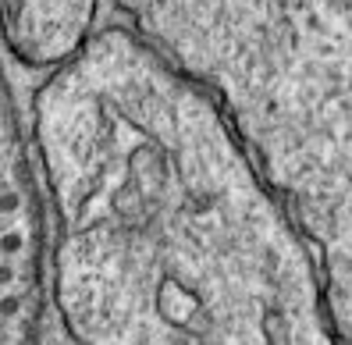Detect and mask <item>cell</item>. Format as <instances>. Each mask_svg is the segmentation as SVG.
I'll return each mask as SVG.
<instances>
[{
  "instance_id": "cell-1",
  "label": "cell",
  "mask_w": 352,
  "mask_h": 345,
  "mask_svg": "<svg viewBox=\"0 0 352 345\" xmlns=\"http://www.w3.org/2000/svg\"><path fill=\"white\" fill-rule=\"evenodd\" d=\"M302 221L352 207V0H121Z\"/></svg>"
},
{
  "instance_id": "cell-2",
  "label": "cell",
  "mask_w": 352,
  "mask_h": 345,
  "mask_svg": "<svg viewBox=\"0 0 352 345\" xmlns=\"http://www.w3.org/2000/svg\"><path fill=\"white\" fill-rule=\"evenodd\" d=\"M100 0H0V32L32 68L68 65L86 47Z\"/></svg>"
}]
</instances>
